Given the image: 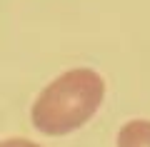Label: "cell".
<instances>
[{
  "instance_id": "1",
  "label": "cell",
  "mask_w": 150,
  "mask_h": 147,
  "mask_svg": "<svg viewBox=\"0 0 150 147\" xmlns=\"http://www.w3.org/2000/svg\"><path fill=\"white\" fill-rule=\"evenodd\" d=\"M105 82L95 70L78 68L55 77L33 105V125L45 135H68L98 112Z\"/></svg>"
},
{
  "instance_id": "2",
  "label": "cell",
  "mask_w": 150,
  "mask_h": 147,
  "mask_svg": "<svg viewBox=\"0 0 150 147\" xmlns=\"http://www.w3.org/2000/svg\"><path fill=\"white\" fill-rule=\"evenodd\" d=\"M118 147H150V122L148 120L125 122L118 132Z\"/></svg>"
},
{
  "instance_id": "3",
  "label": "cell",
  "mask_w": 150,
  "mask_h": 147,
  "mask_svg": "<svg viewBox=\"0 0 150 147\" xmlns=\"http://www.w3.org/2000/svg\"><path fill=\"white\" fill-rule=\"evenodd\" d=\"M0 147H40V145H35V142H30V140H20V137H13V140L0 142Z\"/></svg>"
}]
</instances>
